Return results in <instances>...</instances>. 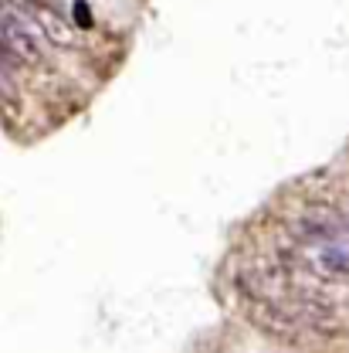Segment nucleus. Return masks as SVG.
I'll use <instances>...</instances> for the list:
<instances>
[{
    "label": "nucleus",
    "instance_id": "2",
    "mask_svg": "<svg viewBox=\"0 0 349 353\" xmlns=\"http://www.w3.org/2000/svg\"><path fill=\"white\" fill-rule=\"evenodd\" d=\"M251 319H255V326L264 330L268 336H275V340H295L299 336V323L288 316V309L282 306L278 299H255V306H251Z\"/></svg>",
    "mask_w": 349,
    "mask_h": 353
},
{
    "label": "nucleus",
    "instance_id": "1",
    "mask_svg": "<svg viewBox=\"0 0 349 353\" xmlns=\"http://www.w3.org/2000/svg\"><path fill=\"white\" fill-rule=\"evenodd\" d=\"M0 41L10 48V54L17 61H38L41 58V34L38 28L17 10L0 3Z\"/></svg>",
    "mask_w": 349,
    "mask_h": 353
},
{
    "label": "nucleus",
    "instance_id": "3",
    "mask_svg": "<svg viewBox=\"0 0 349 353\" xmlns=\"http://www.w3.org/2000/svg\"><path fill=\"white\" fill-rule=\"evenodd\" d=\"M312 268H319L322 275H349V252H343L336 241L319 245V259Z\"/></svg>",
    "mask_w": 349,
    "mask_h": 353
}]
</instances>
